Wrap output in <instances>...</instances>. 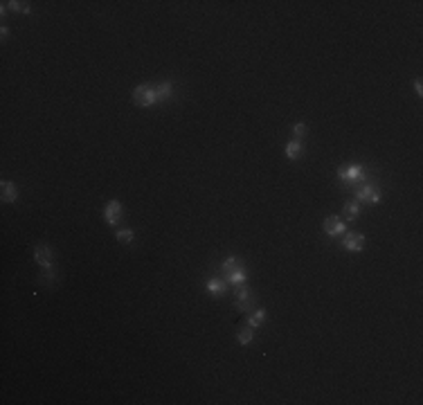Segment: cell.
Segmentation results:
<instances>
[{
    "label": "cell",
    "instance_id": "cell-1",
    "mask_svg": "<svg viewBox=\"0 0 423 405\" xmlns=\"http://www.w3.org/2000/svg\"><path fill=\"white\" fill-rule=\"evenodd\" d=\"M223 275H225V279H228L230 284H245L248 282V272H245V266L243 261H239L236 257H228V259L223 261Z\"/></svg>",
    "mask_w": 423,
    "mask_h": 405
},
{
    "label": "cell",
    "instance_id": "cell-2",
    "mask_svg": "<svg viewBox=\"0 0 423 405\" xmlns=\"http://www.w3.org/2000/svg\"><path fill=\"white\" fill-rule=\"evenodd\" d=\"M338 178L342 183H365V167L362 165H345L338 169Z\"/></svg>",
    "mask_w": 423,
    "mask_h": 405
},
{
    "label": "cell",
    "instance_id": "cell-3",
    "mask_svg": "<svg viewBox=\"0 0 423 405\" xmlns=\"http://www.w3.org/2000/svg\"><path fill=\"white\" fill-rule=\"evenodd\" d=\"M133 101L138 106H153L158 101L156 86H149V83H144V86H138V88L133 90Z\"/></svg>",
    "mask_w": 423,
    "mask_h": 405
},
{
    "label": "cell",
    "instance_id": "cell-4",
    "mask_svg": "<svg viewBox=\"0 0 423 405\" xmlns=\"http://www.w3.org/2000/svg\"><path fill=\"white\" fill-rule=\"evenodd\" d=\"M255 295H252V290L248 288V286H243V284H239V288H236V309L239 311H252L255 309Z\"/></svg>",
    "mask_w": 423,
    "mask_h": 405
},
{
    "label": "cell",
    "instance_id": "cell-5",
    "mask_svg": "<svg viewBox=\"0 0 423 405\" xmlns=\"http://www.w3.org/2000/svg\"><path fill=\"white\" fill-rule=\"evenodd\" d=\"M356 198L360 200V203H367V205H376L380 200V194L374 185H360V187L356 189Z\"/></svg>",
    "mask_w": 423,
    "mask_h": 405
},
{
    "label": "cell",
    "instance_id": "cell-6",
    "mask_svg": "<svg viewBox=\"0 0 423 405\" xmlns=\"http://www.w3.org/2000/svg\"><path fill=\"white\" fill-rule=\"evenodd\" d=\"M342 245H345L349 252H358V250L365 248V234H360V232H349V234H345V239H342Z\"/></svg>",
    "mask_w": 423,
    "mask_h": 405
},
{
    "label": "cell",
    "instance_id": "cell-7",
    "mask_svg": "<svg viewBox=\"0 0 423 405\" xmlns=\"http://www.w3.org/2000/svg\"><path fill=\"white\" fill-rule=\"evenodd\" d=\"M104 218H106V223L115 225V223L122 218V203H117V200H111V203L106 205V210H104Z\"/></svg>",
    "mask_w": 423,
    "mask_h": 405
},
{
    "label": "cell",
    "instance_id": "cell-8",
    "mask_svg": "<svg viewBox=\"0 0 423 405\" xmlns=\"http://www.w3.org/2000/svg\"><path fill=\"white\" fill-rule=\"evenodd\" d=\"M34 259L39 261V266L52 268V250L47 248V245H36V250H34Z\"/></svg>",
    "mask_w": 423,
    "mask_h": 405
},
{
    "label": "cell",
    "instance_id": "cell-9",
    "mask_svg": "<svg viewBox=\"0 0 423 405\" xmlns=\"http://www.w3.org/2000/svg\"><path fill=\"white\" fill-rule=\"evenodd\" d=\"M324 230H327V234H331V237H340V234H345V223L340 221L338 216H329L327 221H324Z\"/></svg>",
    "mask_w": 423,
    "mask_h": 405
},
{
    "label": "cell",
    "instance_id": "cell-10",
    "mask_svg": "<svg viewBox=\"0 0 423 405\" xmlns=\"http://www.w3.org/2000/svg\"><path fill=\"white\" fill-rule=\"evenodd\" d=\"M2 200L5 203H16V198H18V189H16V185L14 183H9V180H2Z\"/></svg>",
    "mask_w": 423,
    "mask_h": 405
},
{
    "label": "cell",
    "instance_id": "cell-11",
    "mask_svg": "<svg viewBox=\"0 0 423 405\" xmlns=\"http://www.w3.org/2000/svg\"><path fill=\"white\" fill-rule=\"evenodd\" d=\"M286 156L290 158V160H297V158L304 156V144H302L300 140H290L288 144H286Z\"/></svg>",
    "mask_w": 423,
    "mask_h": 405
},
{
    "label": "cell",
    "instance_id": "cell-12",
    "mask_svg": "<svg viewBox=\"0 0 423 405\" xmlns=\"http://www.w3.org/2000/svg\"><path fill=\"white\" fill-rule=\"evenodd\" d=\"M207 290H210L212 295L221 297V295L228 290V282H225V279H210V282H207Z\"/></svg>",
    "mask_w": 423,
    "mask_h": 405
},
{
    "label": "cell",
    "instance_id": "cell-13",
    "mask_svg": "<svg viewBox=\"0 0 423 405\" xmlns=\"http://www.w3.org/2000/svg\"><path fill=\"white\" fill-rule=\"evenodd\" d=\"M156 93H158V101L171 99V95H173V83H171V81H162L160 86H156Z\"/></svg>",
    "mask_w": 423,
    "mask_h": 405
},
{
    "label": "cell",
    "instance_id": "cell-14",
    "mask_svg": "<svg viewBox=\"0 0 423 405\" xmlns=\"http://www.w3.org/2000/svg\"><path fill=\"white\" fill-rule=\"evenodd\" d=\"M236 338H239L241 344H250L252 338H255V327H250V324H248V327H243L239 331V335H236Z\"/></svg>",
    "mask_w": 423,
    "mask_h": 405
},
{
    "label": "cell",
    "instance_id": "cell-15",
    "mask_svg": "<svg viewBox=\"0 0 423 405\" xmlns=\"http://www.w3.org/2000/svg\"><path fill=\"white\" fill-rule=\"evenodd\" d=\"M360 214V207H358V203L356 200H351V203H347L345 205V216L349 218V221H353V218Z\"/></svg>",
    "mask_w": 423,
    "mask_h": 405
},
{
    "label": "cell",
    "instance_id": "cell-16",
    "mask_svg": "<svg viewBox=\"0 0 423 405\" xmlns=\"http://www.w3.org/2000/svg\"><path fill=\"white\" fill-rule=\"evenodd\" d=\"M263 320H266V311H261V309H257V311L250 315V320H248V324L257 329V327H259V324L263 322Z\"/></svg>",
    "mask_w": 423,
    "mask_h": 405
},
{
    "label": "cell",
    "instance_id": "cell-17",
    "mask_svg": "<svg viewBox=\"0 0 423 405\" xmlns=\"http://www.w3.org/2000/svg\"><path fill=\"white\" fill-rule=\"evenodd\" d=\"M131 239H133V230H119V232H117V241H119V243H131Z\"/></svg>",
    "mask_w": 423,
    "mask_h": 405
},
{
    "label": "cell",
    "instance_id": "cell-18",
    "mask_svg": "<svg viewBox=\"0 0 423 405\" xmlns=\"http://www.w3.org/2000/svg\"><path fill=\"white\" fill-rule=\"evenodd\" d=\"M7 5H9L14 11H23V14H29V7H27V2H21V0H14V2H7Z\"/></svg>",
    "mask_w": 423,
    "mask_h": 405
},
{
    "label": "cell",
    "instance_id": "cell-19",
    "mask_svg": "<svg viewBox=\"0 0 423 405\" xmlns=\"http://www.w3.org/2000/svg\"><path fill=\"white\" fill-rule=\"evenodd\" d=\"M293 133H295V138H304V133H306V124L297 122L295 126H293Z\"/></svg>",
    "mask_w": 423,
    "mask_h": 405
},
{
    "label": "cell",
    "instance_id": "cell-20",
    "mask_svg": "<svg viewBox=\"0 0 423 405\" xmlns=\"http://www.w3.org/2000/svg\"><path fill=\"white\" fill-rule=\"evenodd\" d=\"M414 88H417V95H423V86H421V81L414 83Z\"/></svg>",
    "mask_w": 423,
    "mask_h": 405
}]
</instances>
